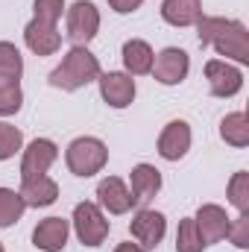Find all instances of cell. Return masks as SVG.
Here are the masks:
<instances>
[{
  "label": "cell",
  "mask_w": 249,
  "mask_h": 252,
  "mask_svg": "<svg viewBox=\"0 0 249 252\" xmlns=\"http://www.w3.org/2000/svg\"><path fill=\"white\" fill-rule=\"evenodd\" d=\"M199 44H211L220 56L235 59L238 64H249V32L247 24L232 21V18H208L202 15L196 21Z\"/></svg>",
  "instance_id": "1"
},
{
  "label": "cell",
  "mask_w": 249,
  "mask_h": 252,
  "mask_svg": "<svg viewBox=\"0 0 249 252\" xmlns=\"http://www.w3.org/2000/svg\"><path fill=\"white\" fill-rule=\"evenodd\" d=\"M100 59L88 50V47H70L64 53L62 64L50 73V85L62 88V91H76L94 79H100Z\"/></svg>",
  "instance_id": "2"
},
{
  "label": "cell",
  "mask_w": 249,
  "mask_h": 252,
  "mask_svg": "<svg viewBox=\"0 0 249 252\" xmlns=\"http://www.w3.org/2000/svg\"><path fill=\"white\" fill-rule=\"evenodd\" d=\"M64 161H67V170H70L73 176L88 179V176H94V173H100V170L106 167L109 150H106V144H103L100 138L82 135V138L70 141V147H67V153H64Z\"/></svg>",
  "instance_id": "3"
},
{
  "label": "cell",
  "mask_w": 249,
  "mask_h": 252,
  "mask_svg": "<svg viewBox=\"0 0 249 252\" xmlns=\"http://www.w3.org/2000/svg\"><path fill=\"white\" fill-rule=\"evenodd\" d=\"M109 220L97 202H79L73 208V232L85 247H100L109 238Z\"/></svg>",
  "instance_id": "4"
},
{
  "label": "cell",
  "mask_w": 249,
  "mask_h": 252,
  "mask_svg": "<svg viewBox=\"0 0 249 252\" xmlns=\"http://www.w3.org/2000/svg\"><path fill=\"white\" fill-rule=\"evenodd\" d=\"M100 32V12L91 0H76L67 9V41L73 47H85Z\"/></svg>",
  "instance_id": "5"
},
{
  "label": "cell",
  "mask_w": 249,
  "mask_h": 252,
  "mask_svg": "<svg viewBox=\"0 0 249 252\" xmlns=\"http://www.w3.org/2000/svg\"><path fill=\"white\" fill-rule=\"evenodd\" d=\"M56 158H59V147H56L50 138H35V141L24 150V158H21V182L47 176V170H50V164H53Z\"/></svg>",
  "instance_id": "6"
},
{
  "label": "cell",
  "mask_w": 249,
  "mask_h": 252,
  "mask_svg": "<svg viewBox=\"0 0 249 252\" xmlns=\"http://www.w3.org/2000/svg\"><path fill=\"white\" fill-rule=\"evenodd\" d=\"M129 232H132V238L138 241V247H141V250H156V247L161 244L164 232H167V220H164V214H161V211L141 208V211L132 217Z\"/></svg>",
  "instance_id": "7"
},
{
  "label": "cell",
  "mask_w": 249,
  "mask_h": 252,
  "mask_svg": "<svg viewBox=\"0 0 249 252\" xmlns=\"http://www.w3.org/2000/svg\"><path fill=\"white\" fill-rule=\"evenodd\" d=\"M205 79L214 97H235L244 88V73L241 67L223 62V59H211L205 62Z\"/></svg>",
  "instance_id": "8"
},
{
  "label": "cell",
  "mask_w": 249,
  "mask_h": 252,
  "mask_svg": "<svg viewBox=\"0 0 249 252\" xmlns=\"http://www.w3.org/2000/svg\"><path fill=\"white\" fill-rule=\"evenodd\" d=\"M190 70V59H187L185 50L179 47H164L156 59H153V76L161 82V85H179Z\"/></svg>",
  "instance_id": "9"
},
{
  "label": "cell",
  "mask_w": 249,
  "mask_h": 252,
  "mask_svg": "<svg viewBox=\"0 0 249 252\" xmlns=\"http://www.w3.org/2000/svg\"><path fill=\"white\" fill-rule=\"evenodd\" d=\"M193 223H196L199 238H202V244H205V247H211V244L223 241V238L229 235V226H232V220H229L226 208H220V205H214V202L199 205V211H196Z\"/></svg>",
  "instance_id": "10"
},
{
  "label": "cell",
  "mask_w": 249,
  "mask_h": 252,
  "mask_svg": "<svg viewBox=\"0 0 249 252\" xmlns=\"http://www.w3.org/2000/svg\"><path fill=\"white\" fill-rule=\"evenodd\" d=\"M100 94L103 100L112 106V109H126L132 100H135V79L129 73L121 70H109V73H100Z\"/></svg>",
  "instance_id": "11"
},
{
  "label": "cell",
  "mask_w": 249,
  "mask_h": 252,
  "mask_svg": "<svg viewBox=\"0 0 249 252\" xmlns=\"http://www.w3.org/2000/svg\"><path fill=\"white\" fill-rule=\"evenodd\" d=\"M24 41L32 53L38 56H53L59 47H62V32L56 30V24H44L38 18H32L24 30Z\"/></svg>",
  "instance_id": "12"
},
{
  "label": "cell",
  "mask_w": 249,
  "mask_h": 252,
  "mask_svg": "<svg viewBox=\"0 0 249 252\" xmlns=\"http://www.w3.org/2000/svg\"><path fill=\"white\" fill-rule=\"evenodd\" d=\"M190 150V126L185 121H170L158 135V156L167 161H179Z\"/></svg>",
  "instance_id": "13"
},
{
  "label": "cell",
  "mask_w": 249,
  "mask_h": 252,
  "mask_svg": "<svg viewBox=\"0 0 249 252\" xmlns=\"http://www.w3.org/2000/svg\"><path fill=\"white\" fill-rule=\"evenodd\" d=\"M67 235H70V223L62 217H47L35 226L32 232V244L41 252H62L67 247Z\"/></svg>",
  "instance_id": "14"
},
{
  "label": "cell",
  "mask_w": 249,
  "mask_h": 252,
  "mask_svg": "<svg viewBox=\"0 0 249 252\" xmlns=\"http://www.w3.org/2000/svg\"><path fill=\"white\" fill-rule=\"evenodd\" d=\"M97 199H100V208H106L109 214H126L135 205L129 188H126L118 176H109V179H103L97 185Z\"/></svg>",
  "instance_id": "15"
},
{
  "label": "cell",
  "mask_w": 249,
  "mask_h": 252,
  "mask_svg": "<svg viewBox=\"0 0 249 252\" xmlns=\"http://www.w3.org/2000/svg\"><path fill=\"white\" fill-rule=\"evenodd\" d=\"M129 182H132V199L135 205H147L158 190H161V173L153 167V164H135L132 173H129Z\"/></svg>",
  "instance_id": "16"
},
{
  "label": "cell",
  "mask_w": 249,
  "mask_h": 252,
  "mask_svg": "<svg viewBox=\"0 0 249 252\" xmlns=\"http://www.w3.org/2000/svg\"><path fill=\"white\" fill-rule=\"evenodd\" d=\"M21 199L27 208H44V205H53L59 199V185L50 179V176H38V179H27L21 182Z\"/></svg>",
  "instance_id": "17"
},
{
  "label": "cell",
  "mask_w": 249,
  "mask_h": 252,
  "mask_svg": "<svg viewBox=\"0 0 249 252\" xmlns=\"http://www.w3.org/2000/svg\"><path fill=\"white\" fill-rule=\"evenodd\" d=\"M161 18L170 27H193L202 18V0H164Z\"/></svg>",
  "instance_id": "18"
},
{
  "label": "cell",
  "mask_w": 249,
  "mask_h": 252,
  "mask_svg": "<svg viewBox=\"0 0 249 252\" xmlns=\"http://www.w3.org/2000/svg\"><path fill=\"white\" fill-rule=\"evenodd\" d=\"M153 59H156V53H153V47H150L147 41L129 38L124 44V64H126V70H129V76H144V73H150V70H153Z\"/></svg>",
  "instance_id": "19"
},
{
  "label": "cell",
  "mask_w": 249,
  "mask_h": 252,
  "mask_svg": "<svg viewBox=\"0 0 249 252\" xmlns=\"http://www.w3.org/2000/svg\"><path fill=\"white\" fill-rule=\"evenodd\" d=\"M220 135L226 144L232 147H247L249 144V124L244 112H235V115H226L223 124H220Z\"/></svg>",
  "instance_id": "20"
},
{
  "label": "cell",
  "mask_w": 249,
  "mask_h": 252,
  "mask_svg": "<svg viewBox=\"0 0 249 252\" xmlns=\"http://www.w3.org/2000/svg\"><path fill=\"white\" fill-rule=\"evenodd\" d=\"M24 211H27V205L18 190L0 188V229H9L12 223H18L24 217Z\"/></svg>",
  "instance_id": "21"
},
{
  "label": "cell",
  "mask_w": 249,
  "mask_h": 252,
  "mask_svg": "<svg viewBox=\"0 0 249 252\" xmlns=\"http://www.w3.org/2000/svg\"><path fill=\"white\" fill-rule=\"evenodd\" d=\"M24 103V91H21V79H3L0 76V115H18Z\"/></svg>",
  "instance_id": "22"
},
{
  "label": "cell",
  "mask_w": 249,
  "mask_h": 252,
  "mask_svg": "<svg viewBox=\"0 0 249 252\" xmlns=\"http://www.w3.org/2000/svg\"><path fill=\"white\" fill-rule=\"evenodd\" d=\"M21 73H24L21 50L9 41H0V76L3 79H21Z\"/></svg>",
  "instance_id": "23"
},
{
  "label": "cell",
  "mask_w": 249,
  "mask_h": 252,
  "mask_svg": "<svg viewBox=\"0 0 249 252\" xmlns=\"http://www.w3.org/2000/svg\"><path fill=\"white\" fill-rule=\"evenodd\" d=\"M205 244L199 238V229L193 223V217H185L179 223V232H176V252H202Z\"/></svg>",
  "instance_id": "24"
},
{
  "label": "cell",
  "mask_w": 249,
  "mask_h": 252,
  "mask_svg": "<svg viewBox=\"0 0 249 252\" xmlns=\"http://www.w3.org/2000/svg\"><path fill=\"white\" fill-rule=\"evenodd\" d=\"M229 202L241 211V214H249V173L247 170H238L229 182Z\"/></svg>",
  "instance_id": "25"
},
{
  "label": "cell",
  "mask_w": 249,
  "mask_h": 252,
  "mask_svg": "<svg viewBox=\"0 0 249 252\" xmlns=\"http://www.w3.org/2000/svg\"><path fill=\"white\" fill-rule=\"evenodd\" d=\"M21 144H24L21 129H15L12 124H3V121H0V161L12 158V156L21 150Z\"/></svg>",
  "instance_id": "26"
},
{
  "label": "cell",
  "mask_w": 249,
  "mask_h": 252,
  "mask_svg": "<svg viewBox=\"0 0 249 252\" xmlns=\"http://www.w3.org/2000/svg\"><path fill=\"white\" fill-rule=\"evenodd\" d=\"M64 12V0H35V18L44 24H59Z\"/></svg>",
  "instance_id": "27"
},
{
  "label": "cell",
  "mask_w": 249,
  "mask_h": 252,
  "mask_svg": "<svg viewBox=\"0 0 249 252\" xmlns=\"http://www.w3.org/2000/svg\"><path fill=\"white\" fill-rule=\"evenodd\" d=\"M226 238H232V244L238 247V250H249V214H241L232 226H229V235Z\"/></svg>",
  "instance_id": "28"
},
{
  "label": "cell",
  "mask_w": 249,
  "mask_h": 252,
  "mask_svg": "<svg viewBox=\"0 0 249 252\" xmlns=\"http://www.w3.org/2000/svg\"><path fill=\"white\" fill-rule=\"evenodd\" d=\"M141 3H144V0H109V6H112L118 15H129V12H135Z\"/></svg>",
  "instance_id": "29"
},
{
  "label": "cell",
  "mask_w": 249,
  "mask_h": 252,
  "mask_svg": "<svg viewBox=\"0 0 249 252\" xmlns=\"http://www.w3.org/2000/svg\"><path fill=\"white\" fill-rule=\"evenodd\" d=\"M115 252H144V250H141L138 244H129V241H126V244H121V247H118Z\"/></svg>",
  "instance_id": "30"
},
{
  "label": "cell",
  "mask_w": 249,
  "mask_h": 252,
  "mask_svg": "<svg viewBox=\"0 0 249 252\" xmlns=\"http://www.w3.org/2000/svg\"><path fill=\"white\" fill-rule=\"evenodd\" d=\"M0 252H6V250H3V244H0Z\"/></svg>",
  "instance_id": "31"
}]
</instances>
